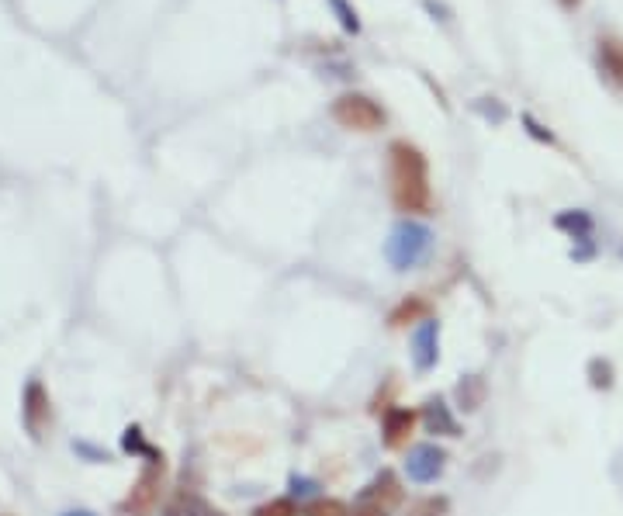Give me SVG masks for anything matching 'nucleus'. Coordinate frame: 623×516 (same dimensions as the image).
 I'll list each match as a JSON object with an SVG mask.
<instances>
[{"instance_id": "2eb2a0df", "label": "nucleus", "mask_w": 623, "mask_h": 516, "mask_svg": "<svg viewBox=\"0 0 623 516\" xmlns=\"http://www.w3.org/2000/svg\"><path fill=\"white\" fill-rule=\"evenodd\" d=\"M305 516H350V513H347L336 499H319V502H312Z\"/></svg>"}, {"instance_id": "9b49d317", "label": "nucleus", "mask_w": 623, "mask_h": 516, "mask_svg": "<svg viewBox=\"0 0 623 516\" xmlns=\"http://www.w3.org/2000/svg\"><path fill=\"white\" fill-rule=\"evenodd\" d=\"M254 516H298V506H294L292 499H271Z\"/></svg>"}, {"instance_id": "f03ea898", "label": "nucleus", "mask_w": 623, "mask_h": 516, "mask_svg": "<svg viewBox=\"0 0 623 516\" xmlns=\"http://www.w3.org/2000/svg\"><path fill=\"white\" fill-rule=\"evenodd\" d=\"M429 250H433V233L416 219L398 222L385 243V257L395 271H416L429 257Z\"/></svg>"}, {"instance_id": "423d86ee", "label": "nucleus", "mask_w": 623, "mask_h": 516, "mask_svg": "<svg viewBox=\"0 0 623 516\" xmlns=\"http://www.w3.org/2000/svg\"><path fill=\"white\" fill-rule=\"evenodd\" d=\"M412 426H416V413H409V409H388L385 413V444L388 447H402L409 440Z\"/></svg>"}, {"instance_id": "39448f33", "label": "nucleus", "mask_w": 623, "mask_h": 516, "mask_svg": "<svg viewBox=\"0 0 623 516\" xmlns=\"http://www.w3.org/2000/svg\"><path fill=\"white\" fill-rule=\"evenodd\" d=\"M409 354H412L416 371H429V368H436V360H440V322H436V319H423V322H416Z\"/></svg>"}, {"instance_id": "9d476101", "label": "nucleus", "mask_w": 623, "mask_h": 516, "mask_svg": "<svg viewBox=\"0 0 623 516\" xmlns=\"http://www.w3.org/2000/svg\"><path fill=\"white\" fill-rule=\"evenodd\" d=\"M558 225H561V229H571V233H579L582 239L592 233V219H589L585 212H575V215H571V212H568V215H558Z\"/></svg>"}, {"instance_id": "a211bd4d", "label": "nucleus", "mask_w": 623, "mask_h": 516, "mask_svg": "<svg viewBox=\"0 0 623 516\" xmlns=\"http://www.w3.org/2000/svg\"><path fill=\"white\" fill-rule=\"evenodd\" d=\"M292 489H294V496H312V492H315V485H312L309 478H292Z\"/></svg>"}, {"instance_id": "6ab92c4d", "label": "nucleus", "mask_w": 623, "mask_h": 516, "mask_svg": "<svg viewBox=\"0 0 623 516\" xmlns=\"http://www.w3.org/2000/svg\"><path fill=\"white\" fill-rule=\"evenodd\" d=\"M561 4H565V7H579V4H582V0H561Z\"/></svg>"}, {"instance_id": "f8f14e48", "label": "nucleus", "mask_w": 623, "mask_h": 516, "mask_svg": "<svg viewBox=\"0 0 623 516\" xmlns=\"http://www.w3.org/2000/svg\"><path fill=\"white\" fill-rule=\"evenodd\" d=\"M156 478L153 475H146L142 482H139V499H136V513H146L149 506H153V499H156Z\"/></svg>"}, {"instance_id": "f3484780", "label": "nucleus", "mask_w": 623, "mask_h": 516, "mask_svg": "<svg viewBox=\"0 0 623 516\" xmlns=\"http://www.w3.org/2000/svg\"><path fill=\"white\" fill-rule=\"evenodd\" d=\"M332 7H336V11L343 14V24H347V32H357V28H360V21H357V14H353V11L347 7V4H343V0H332Z\"/></svg>"}, {"instance_id": "1a4fd4ad", "label": "nucleus", "mask_w": 623, "mask_h": 516, "mask_svg": "<svg viewBox=\"0 0 623 516\" xmlns=\"http://www.w3.org/2000/svg\"><path fill=\"white\" fill-rule=\"evenodd\" d=\"M427 426L436 430V434H447V437H457V423L447 413V406L440 398H429L427 402Z\"/></svg>"}, {"instance_id": "20e7f679", "label": "nucleus", "mask_w": 623, "mask_h": 516, "mask_svg": "<svg viewBox=\"0 0 623 516\" xmlns=\"http://www.w3.org/2000/svg\"><path fill=\"white\" fill-rule=\"evenodd\" d=\"M444 464H447L444 447H436V444H416V447H409V454H406V475L416 485H429V482H436V478L444 475Z\"/></svg>"}, {"instance_id": "f257e3e1", "label": "nucleus", "mask_w": 623, "mask_h": 516, "mask_svg": "<svg viewBox=\"0 0 623 516\" xmlns=\"http://www.w3.org/2000/svg\"><path fill=\"white\" fill-rule=\"evenodd\" d=\"M388 180L391 201L402 215H429L433 212V187H429V163L419 146L409 139H395L388 146Z\"/></svg>"}, {"instance_id": "ddd939ff", "label": "nucleus", "mask_w": 623, "mask_h": 516, "mask_svg": "<svg viewBox=\"0 0 623 516\" xmlns=\"http://www.w3.org/2000/svg\"><path fill=\"white\" fill-rule=\"evenodd\" d=\"M447 513V499H423V502H412L406 516H440Z\"/></svg>"}, {"instance_id": "dca6fc26", "label": "nucleus", "mask_w": 623, "mask_h": 516, "mask_svg": "<svg viewBox=\"0 0 623 516\" xmlns=\"http://www.w3.org/2000/svg\"><path fill=\"white\" fill-rule=\"evenodd\" d=\"M350 516H388V510H385V506H378V502L360 499V502H357V506L350 510Z\"/></svg>"}, {"instance_id": "0eeeda50", "label": "nucleus", "mask_w": 623, "mask_h": 516, "mask_svg": "<svg viewBox=\"0 0 623 516\" xmlns=\"http://www.w3.org/2000/svg\"><path fill=\"white\" fill-rule=\"evenodd\" d=\"M599 66L617 87H623V42L599 39Z\"/></svg>"}, {"instance_id": "7ed1b4c3", "label": "nucleus", "mask_w": 623, "mask_h": 516, "mask_svg": "<svg viewBox=\"0 0 623 516\" xmlns=\"http://www.w3.org/2000/svg\"><path fill=\"white\" fill-rule=\"evenodd\" d=\"M332 121L340 125V129H347V132H364V136H370V132H381L385 129V121H388V115H385V108L378 104L374 98H368V94H340V98L332 100Z\"/></svg>"}, {"instance_id": "aec40b11", "label": "nucleus", "mask_w": 623, "mask_h": 516, "mask_svg": "<svg viewBox=\"0 0 623 516\" xmlns=\"http://www.w3.org/2000/svg\"><path fill=\"white\" fill-rule=\"evenodd\" d=\"M205 516H225V513H218V510H215V513L212 510H205Z\"/></svg>"}, {"instance_id": "4468645a", "label": "nucleus", "mask_w": 623, "mask_h": 516, "mask_svg": "<svg viewBox=\"0 0 623 516\" xmlns=\"http://www.w3.org/2000/svg\"><path fill=\"white\" fill-rule=\"evenodd\" d=\"M589 375H592V385H596V388H609V385H613V364H609V360H592V364H589Z\"/></svg>"}, {"instance_id": "412c9836", "label": "nucleus", "mask_w": 623, "mask_h": 516, "mask_svg": "<svg viewBox=\"0 0 623 516\" xmlns=\"http://www.w3.org/2000/svg\"><path fill=\"white\" fill-rule=\"evenodd\" d=\"M70 516H91V513H70Z\"/></svg>"}, {"instance_id": "6e6552de", "label": "nucleus", "mask_w": 623, "mask_h": 516, "mask_svg": "<svg viewBox=\"0 0 623 516\" xmlns=\"http://www.w3.org/2000/svg\"><path fill=\"white\" fill-rule=\"evenodd\" d=\"M429 319V301L419 295H409L406 301H398V309L391 312V326H409V322H423Z\"/></svg>"}]
</instances>
